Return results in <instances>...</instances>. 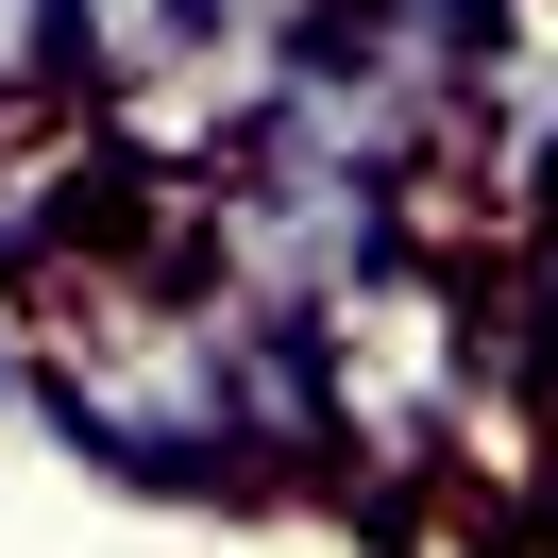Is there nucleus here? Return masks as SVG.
Returning <instances> with one entry per match:
<instances>
[{
  "mask_svg": "<svg viewBox=\"0 0 558 558\" xmlns=\"http://www.w3.org/2000/svg\"><path fill=\"white\" fill-rule=\"evenodd\" d=\"M0 407H35V305L0 288Z\"/></svg>",
  "mask_w": 558,
  "mask_h": 558,
  "instance_id": "nucleus-2",
  "label": "nucleus"
},
{
  "mask_svg": "<svg viewBox=\"0 0 558 558\" xmlns=\"http://www.w3.org/2000/svg\"><path fill=\"white\" fill-rule=\"evenodd\" d=\"M322 373H339V457L407 474V457H457V440H474V407H490V373H508V355H490L474 271L423 238V254H389L373 288H339V305H322Z\"/></svg>",
  "mask_w": 558,
  "mask_h": 558,
  "instance_id": "nucleus-1",
  "label": "nucleus"
}]
</instances>
